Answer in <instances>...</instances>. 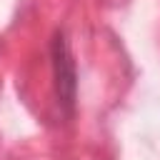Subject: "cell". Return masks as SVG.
<instances>
[{
	"label": "cell",
	"instance_id": "1",
	"mask_svg": "<svg viewBox=\"0 0 160 160\" xmlns=\"http://www.w3.org/2000/svg\"><path fill=\"white\" fill-rule=\"evenodd\" d=\"M52 70H55V88H58V102L60 108L70 115L75 105V90H78V75H75V62L68 48V40L62 32L55 35L52 40Z\"/></svg>",
	"mask_w": 160,
	"mask_h": 160
}]
</instances>
